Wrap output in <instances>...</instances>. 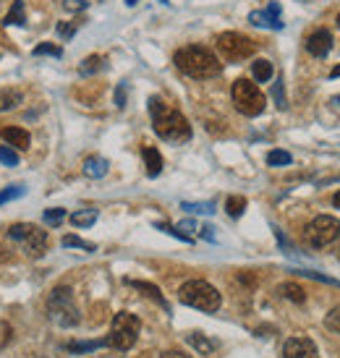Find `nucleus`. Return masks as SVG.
<instances>
[{
	"label": "nucleus",
	"mask_w": 340,
	"mask_h": 358,
	"mask_svg": "<svg viewBox=\"0 0 340 358\" xmlns=\"http://www.w3.org/2000/svg\"><path fill=\"white\" fill-rule=\"evenodd\" d=\"M178 299L180 303H186L191 308H199V311H218L222 303L220 293L218 288H212L210 282H204V280H189V282H183L178 290Z\"/></svg>",
	"instance_id": "3"
},
{
	"label": "nucleus",
	"mask_w": 340,
	"mask_h": 358,
	"mask_svg": "<svg viewBox=\"0 0 340 358\" xmlns=\"http://www.w3.org/2000/svg\"><path fill=\"white\" fill-rule=\"evenodd\" d=\"M139 329H141L139 317H134V314H129V311L115 314L111 335H108V348H115V350L134 348V343H136V338H139Z\"/></svg>",
	"instance_id": "7"
},
{
	"label": "nucleus",
	"mask_w": 340,
	"mask_h": 358,
	"mask_svg": "<svg viewBox=\"0 0 340 358\" xmlns=\"http://www.w3.org/2000/svg\"><path fill=\"white\" fill-rule=\"evenodd\" d=\"M48 317L58 324V327H76L81 322L79 308L73 303V293L71 288H55L48 299Z\"/></svg>",
	"instance_id": "5"
},
{
	"label": "nucleus",
	"mask_w": 340,
	"mask_h": 358,
	"mask_svg": "<svg viewBox=\"0 0 340 358\" xmlns=\"http://www.w3.org/2000/svg\"><path fill=\"white\" fill-rule=\"evenodd\" d=\"M131 288H136V290H141L147 299H152V301H157L165 311H170V306H168V301L162 299V293H160V288L157 285H152V282H144V280H126Z\"/></svg>",
	"instance_id": "14"
},
{
	"label": "nucleus",
	"mask_w": 340,
	"mask_h": 358,
	"mask_svg": "<svg viewBox=\"0 0 340 358\" xmlns=\"http://www.w3.org/2000/svg\"><path fill=\"white\" fill-rule=\"evenodd\" d=\"M84 173L90 176V178H102L105 173H108V159L102 157H90L84 162Z\"/></svg>",
	"instance_id": "19"
},
{
	"label": "nucleus",
	"mask_w": 340,
	"mask_h": 358,
	"mask_svg": "<svg viewBox=\"0 0 340 358\" xmlns=\"http://www.w3.org/2000/svg\"><path fill=\"white\" fill-rule=\"evenodd\" d=\"M105 69V58L100 55H90V58L81 63V76H92V73H97V71Z\"/></svg>",
	"instance_id": "24"
},
{
	"label": "nucleus",
	"mask_w": 340,
	"mask_h": 358,
	"mask_svg": "<svg viewBox=\"0 0 340 358\" xmlns=\"http://www.w3.org/2000/svg\"><path fill=\"white\" fill-rule=\"evenodd\" d=\"M201 236L207 241H215V236H212V228H201Z\"/></svg>",
	"instance_id": "40"
},
{
	"label": "nucleus",
	"mask_w": 340,
	"mask_h": 358,
	"mask_svg": "<svg viewBox=\"0 0 340 358\" xmlns=\"http://www.w3.org/2000/svg\"><path fill=\"white\" fill-rule=\"evenodd\" d=\"M160 358H191V356H186L183 350H165Z\"/></svg>",
	"instance_id": "39"
},
{
	"label": "nucleus",
	"mask_w": 340,
	"mask_h": 358,
	"mask_svg": "<svg viewBox=\"0 0 340 358\" xmlns=\"http://www.w3.org/2000/svg\"><path fill=\"white\" fill-rule=\"evenodd\" d=\"M251 76H254L257 81H262V84H267V81L275 76V69H272L270 60L260 58V60H254V63H251Z\"/></svg>",
	"instance_id": "16"
},
{
	"label": "nucleus",
	"mask_w": 340,
	"mask_h": 358,
	"mask_svg": "<svg viewBox=\"0 0 340 358\" xmlns=\"http://www.w3.org/2000/svg\"><path fill=\"white\" fill-rule=\"evenodd\" d=\"M24 0H13V6H10V10L6 13V27H24Z\"/></svg>",
	"instance_id": "18"
},
{
	"label": "nucleus",
	"mask_w": 340,
	"mask_h": 358,
	"mask_svg": "<svg viewBox=\"0 0 340 358\" xmlns=\"http://www.w3.org/2000/svg\"><path fill=\"white\" fill-rule=\"evenodd\" d=\"M304 238L309 246L314 249H325V246H330L335 241L340 238V220L338 217H330V215H320V217H314L309 222V228L304 233Z\"/></svg>",
	"instance_id": "8"
},
{
	"label": "nucleus",
	"mask_w": 340,
	"mask_h": 358,
	"mask_svg": "<svg viewBox=\"0 0 340 358\" xmlns=\"http://www.w3.org/2000/svg\"><path fill=\"white\" fill-rule=\"evenodd\" d=\"M306 50H309L314 58H325V55L332 50V31L330 29H317L314 34H309V40H306Z\"/></svg>",
	"instance_id": "12"
},
{
	"label": "nucleus",
	"mask_w": 340,
	"mask_h": 358,
	"mask_svg": "<svg viewBox=\"0 0 340 358\" xmlns=\"http://www.w3.org/2000/svg\"><path fill=\"white\" fill-rule=\"evenodd\" d=\"M283 358H320V353L309 338H290L283 345Z\"/></svg>",
	"instance_id": "10"
},
{
	"label": "nucleus",
	"mask_w": 340,
	"mask_h": 358,
	"mask_svg": "<svg viewBox=\"0 0 340 358\" xmlns=\"http://www.w3.org/2000/svg\"><path fill=\"white\" fill-rule=\"evenodd\" d=\"M126 3H129V6H136V3H139V0H126Z\"/></svg>",
	"instance_id": "44"
},
{
	"label": "nucleus",
	"mask_w": 340,
	"mask_h": 358,
	"mask_svg": "<svg viewBox=\"0 0 340 358\" xmlns=\"http://www.w3.org/2000/svg\"><path fill=\"white\" fill-rule=\"evenodd\" d=\"M63 220H66V209L52 207V209H48V212H45V222H48V225H52V228H55V225H60Z\"/></svg>",
	"instance_id": "30"
},
{
	"label": "nucleus",
	"mask_w": 340,
	"mask_h": 358,
	"mask_svg": "<svg viewBox=\"0 0 340 358\" xmlns=\"http://www.w3.org/2000/svg\"><path fill=\"white\" fill-rule=\"evenodd\" d=\"M97 348H108V338L90 340V343H69V345H66L69 353H92V350H97Z\"/></svg>",
	"instance_id": "20"
},
{
	"label": "nucleus",
	"mask_w": 340,
	"mask_h": 358,
	"mask_svg": "<svg viewBox=\"0 0 340 358\" xmlns=\"http://www.w3.org/2000/svg\"><path fill=\"white\" fill-rule=\"evenodd\" d=\"M34 55H37V58H40V55H52V58H60V55H63V50H60L58 45L42 42V45H37V48H34Z\"/></svg>",
	"instance_id": "29"
},
{
	"label": "nucleus",
	"mask_w": 340,
	"mask_h": 358,
	"mask_svg": "<svg viewBox=\"0 0 340 358\" xmlns=\"http://www.w3.org/2000/svg\"><path fill=\"white\" fill-rule=\"evenodd\" d=\"M115 105H118V108H126V84H120L118 90H115Z\"/></svg>",
	"instance_id": "37"
},
{
	"label": "nucleus",
	"mask_w": 340,
	"mask_h": 358,
	"mask_svg": "<svg viewBox=\"0 0 340 358\" xmlns=\"http://www.w3.org/2000/svg\"><path fill=\"white\" fill-rule=\"evenodd\" d=\"M186 340H189L194 348L199 350L201 356H210L212 350L218 348V343H215V340H210V338H204L201 332H191V335H186Z\"/></svg>",
	"instance_id": "17"
},
{
	"label": "nucleus",
	"mask_w": 340,
	"mask_h": 358,
	"mask_svg": "<svg viewBox=\"0 0 340 358\" xmlns=\"http://www.w3.org/2000/svg\"><path fill=\"white\" fill-rule=\"evenodd\" d=\"M63 6H66L69 10H84L87 8V3H84V0H66Z\"/></svg>",
	"instance_id": "38"
},
{
	"label": "nucleus",
	"mask_w": 340,
	"mask_h": 358,
	"mask_svg": "<svg viewBox=\"0 0 340 358\" xmlns=\"http://www.w3.org/2000/svg\"><path fill=\"white\" fill-rule=\"evenodd\" d=\"M60 243H63L66 249H81V251H94V249H97L94 243H90V241H81L79 236H66Z\"/></svg>",
	"instance_id": "25"
},
{
	"label": "nucleus",
	"mask_w": 340,
	"mask_h": 358,
	"mask_svg": "<svg viewBox=\"0 0 340 358\" xmlns=\"http://www.w3.org/2000/svg\"><path fill=\"white\" fill-rule=\"evenodd\" d=\"M338 27H340V16H338Z\"/></svg>",
	"instance_id": "45"
},
{
	"label": "nucleus",
	"mask_w": 340,
	"mask_h": 358,
	"mask_svg": "<svg viewBox=\"0 0 340 358\" xmlns=\"http://www.w3.org/2000/svg\"><path fill=\"white\" fill-rule=\"evenodd\" d=\"M183 209H189V212H204V215H210L215 212V204L207 201V204H183Z\"/></svg>",
	"instance_id": "35"
},
{
	"label": "nucleus",
	"mask_w": 340,
	"mask_h": 358,
	"mask_svg": "<svg viewBox=\"0 0 340 358\" xmlns=\"http://www.w3.org/2000/svg\"><path fill=\"white\" fill-rule=\"evenodd\" d=\"M332 204H335V207L340 209V191H338V194H335V196H332Z\"/></svg>",
	"instance_id": "41"
},
{
	"label": "nucleus",
	"mask_w": 340,
	"mask_h": 358,
	"mask_svg": "<svg viewBox=\"0 0 340 358\" xmlns=\"http://www.w3.org/2000/svg\"><path fill=\"white\" fill-rule=\"evenodd\" d=\"M249 21L254 27H264V29H283L281 6H278V3H270L267 10H254L249 16Z\"/></svg>",
	"instance_id": "11"
},
{
	"label": "nucleus",
	"mask_w": 340,
	"mask_h": 358,
	"mask_svg": "<svg viewBox=\"0 0 340 358\" xmlns=\"http://www.w3.org/2000/svg\"><path fill=\"white\" fill-rule=\"evenodd\" d=\"M290 162H293V157L283 150H272L270 155H267V165H290Z\"/></svg>",
	"instance_id": "28"
},
{
	"label": "nucleus",
	"mask_w": 340,
	"mask_h": 358,
	"mask_svg": "<svg viewBox=\"0 0 340 358\" xmlns=\"http://www.w3.org/2000/svg\"><path fill=\"white\" fill-rule=\"evenodd\" d=\"M233 105L239 110L241 115H246V118H257L264 113V105H267V97L260 92V87L249 79H239L233 81Z\"/></svg>",
	"instance_id": "4"
},
{
	"label": "nucleus",
	"mask_w": 340,
	"mask_h": 358,
	"mask_svg": "<svg viewBox=\"0 0 340 358\" xmlns=\"http://www.w3.org/2000/svg\"><path fill=\"white\" fill-rule=\"evenodd\" d=\"M325 324H327V327L332 329V332H338L340 335V306H335L330 311V314H327V319H325Z\"/></svg>",
	"instance_id": "33"
},
{
	"label": "nucleus",
	"mask_w": 340,
	"mask_h": 358,
	"mask_svg": "<svg viewBox=\"0 0 340 358\" xmlns=\"http://www.w3.org/2000/svg\"><path fill=\"white\" fill-rule=\"evenodd\" d=\"M272 97H275V102H278V108L281 110L288 108V102H285V97H283V81L281 79L272 84Z\"/></svg>",
	"instance_id": "34"
},
{
	"label": "nucleus",
	"mask_w": 340,
	"mask_h": 358,
	"mask_svg": "<svg viewBox=\"0 0 340 358\" xmlns=\"http://www.w3.org/2000/svg\"><path fill=\"white\" fill-rule=\"evenodd\" d=\"M19 196H24V186H8L6 191H0V207H3L6 201L19 199Z\"/></svg>",
	"instance_id": "31"
},
{
	"label": "nucleus",
	"mask_w": 340,
	"mask_h": 358,
	"mask_svg": "<svg viewBox=\"0 0 340 358\" xmlns=\"http://www.w3.org/2000/svg\"><path fill=\"white\" fill-rule=\"evenodd\" d=\"M141 157H144V165H147V176L150 178H157L162 173V155L155 147H144L141 150Z\"/></svg>",
	"instance_id": "15"
},
{
	"label": "nucleus",
	"mask_w": 340,
	"mask_h": 358,
	"mask_svg": "<svg viewBox=\"0 0 340 358\" xmlns=\"http://www.w3.org/2000/svg\"><path fill=\"white\" fill-rule=\"evenodd\" d=\"M340 76V66H335V69H332V79H338Z\"/></svg>",
	"instance_id": "43"
},
{
	"label": "nucleus",
	"mask_w": 340,
	"mask_h": 358,
	"mask_svg": "<svg viewBox=\"0 0 340 358\" xmlns=\"http://www.w3.org/2000/svg\"><path fill=\"white\" fill-rule=\"evenodd\" d=\"M225 209H228L230 217H241V215L246 212V199H243V196H230V199L225 201Z\"/></svg>",
	"instance_id": "26"
},
{
	"label": "nucleus",
	"mask_w": 340,
	"mask_h": 358,
	"mask_svg": "<svg viewBox=\"0 0 340 358\" xmlns=\"http://www.w3.org/2000/svg\"><path fill=\"white\" fill-rule=\"evenodd\" d=\"M8 238L21 243V249L29 259H42L45 251H48V233L37 225H24V222H16L8 228Z\"/></svg>",
	"instance_id": "6"
},
{
	"label": "nucleus",
	"mask_w": 340,
	"mask_h": 358,
	"mask_svg": "<svg viewBox=\"0 0 340 358\" xmlns=\"http://www.w3.org/2000/svg\"><path fill=\"white\" fill-rule=\"evenodd\" d=\"M281 293L288 301H293V303H304V301H306V290L301 288V285H296V282H285V285H281Z\"/></svg>",
	"instance_id": "22"
},
{
	"label": "nucleus",
	"mask_w": 340,
	"mask_h": 358,
	"mask_svg": "<svg viewBox=\"0 0 340 358\" xmlns=\"http://www.w3.org/2000/svg\"><path fill=\"white\" fill-rule=\"evenodd\" d=\"M155 228L162 230V233H168V236H173V238L183 241V243H191V241H194V238H191V236H186V233H183V230H180V228H173V225H168V222H157Z\"/></svg>",
	"instance_id": "27"
},
{
	"label": "nucleus",
	"mask_w": 340,
	"mask_h": 358,
	"mask_svg": "<svg viewBox=\"0 0 340 358\" xmlns=\"http://www.w3.org/2000/svg\"><path fill=\"white\" fill-rule=\"evenodd\" d=\"M58 34L63 37V40L73 37V34H76V24H58Z\"/></svg>",
	"instance_id": "36"
},
{
	"label": "nucleus",
	"mask_w": 340,
	"mask_h": 358,
	"mask_svg": "<svg viewBox=\"0 0 340 358\" xmlns=\"http://www.w3.org/2000/svg\"><path fill=\"white\" fill-rule=\"evenodd\" d=\"M150 115L155 134L160 139L170 141V144H183L191 139V126L189 120L180 115L178 110H173L168 102H162L160 97H152L150 100Z\"/></svg>",
	"instance_id": "1"
},
{
	"label": "nucleus",
	"mask_w": 340,
	"mask_h": 358,
	"mask_svg": "<svg viewBox=\"0 0 340 358\" xmlns=\"http://www.w3.org/2000/svg\"><path fill=\"white\" fill-rule=\"evenodd\" d=\"M94 222H97V212L94 209H81V212L71 215V225H76V228H90Z\"/></svg>",
	"instance_id": "21"
},
{
	"label": "nucleus",
	"mask_w": 340,
	"mask_h": 358,
	"mask_svg": "<svg viewBox=\"0 0 340 358\" xmlns=\"http://www.w3.org/2000/svg\"><path fill=\"white\" fill-rule=\"evenodd\" d=\"M0 162L13 168V165H19V155L10 150V147H0Z\"/></svg>",
	"instance_id": "32"
},
{
	"label": "nucleus",
	"mask_w": 340,
	"mask_h": 358,
	"mask_svg": "<svg viewBox=\"0 0 340 358\" xmlns=\"http://www.w3.org/2000/svg\"><path fill=\"white\" fill-rule=\"evenodd\" d=\"M173 63H176L186 76H191V79H215V76H220V71H222V63L218 60V55L212 50H207V48H199V45L180 48V50L176 52Z\"/></svg>",
	"instance_id": "2"
},
{
	"label": "nucleus",
	"mask_w": 340,
	"mask_h": 358,
	"mask_svg": "<svg viewBox=\"0 0 340 358\" xmlns=\"http://www.w3.org/2000/svg\"><path fill=\"white\" fill-rule=\"evenodd\" d=\"M19 102H21V92H16V90H3V92H0V113L13 110Z\"/></svg>",
	"instance_id": "23"
},
{
	"label": "nucleus",
	"mask_w": 340,
	"mask_h": 358,
	"mask_svg": "<svg viewBox=\"0 0 340 358\" xmlns=\"http://www.w3.org/2000/svg\"><path fill=\"white\" fill-rule=\"evenodd\" d=\"M0 136L8 141L10 147H16V150H29V134L24 129H19V126H8V129H0Z\"/></svg>",
	"instance_id": "13"
},
{
	"label": "nucleus",
	"mask_w": 340,
	"mask_h": 358,
	"mask_svg": "<svg viewBox=\"0 0 340 358\" xmlns=\"http://www.w3.org/2000/svg\"><path fill=\"white\" fill-rule=\"evenodd\" d=\"M254 50H257V45H254L249 37L239 34V31H222L220 37H218V52H220L225 60H230V63L251 58Z\"/></svg>",
	"instance_id": "9"
},
{
	"label": "nucleus",
	"mask_w": 340,
	"mask_h": 358,
	"mask_svg": "<svg viewBox=\"0 0 340 358\" xmlns=\"http://www.w3.org/2000/svg\"><path fill=\"white\" fill-rule=\"evenodd\" d=\"M6 259H10V254H8V251L0 249V262H6Z\"/></svg>",
	"instance_id": "42"
}]
</instances>
